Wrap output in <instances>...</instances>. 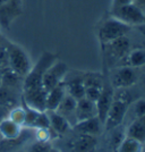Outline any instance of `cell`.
<instances>
[{
	"instance_id": "cell-1",
	"label": "cell",
	"mask_w": 145,
	"mask_h": 152,
	"mask_svg": "<svg viewBox=\"0 0 145 152\" xmlns=\"http://www.w3.org/2000/svg\"><path fill=\"white\" fill-rule=\"evenodd\" d=\"M56 60H57V56L55 53H52L50 51H44L40 56L36 64L32 67L30 72L24 77L23 91L43 88L42 86V78H43L44 73Z\"/></svg>"
},
{
	"instance_id": "cell-2",
	"label": "cell",
	"mask_w": 145,
	"mask_h": 152,
	"mask_svg": "<svg viewBox=\"0 0 145 152\" xmlns=\"http://www.w3.org/2000/svg\"><path fill=\"white\" fill-rule=\"evenodd\" d=\"M125 90L126 89H122L124 92H120L119 96H114V102L103 123V127L106 131H112L114 128H118L126 117L130 104V96L127 92H125Z\"/></svg>"
},
{
	"instance_id": "cell-3",
	"label": "cell",
	"mask_w": 145,
	"mask_h": 152,
	"mask_svg": "<svg viewBox=\"0 0 145 152\" xmlns=\"http://www.w3.org/2000/svg\"><path fill=\"white\" fill-rule=\"evenodd\" d=\"M130 28H132L130 26L110 16L104 22H102L99 27V31H98L99 41L101 42L102 45H106L114 40L127 35V33L130 31Z\"/></svg>"
},
{
	"instance_id": "cell-4",
	"label": "cell",
	"mask_w": 145,
	"mask_h": 152,
	"mask_svg": "<svg viewBox=\"0 0 145 152\" xmlns=\"http://www.w3.org/2000/svg\"><path fill=\"white\" fill-rule=\"evenodd\" d=\"M7 50H8L9 68L19 76L25 77L26 74L32 68L31 59L26 53V51L20 45L10 41H8L7 43Z\"/></svg>"
},
{
	"instance_id": "cell-5",
	"label": "cell",
	"mask_w": 145,
	"mask_h": 152,
	"mask_svg": "<svg viewBox=\"0 0 145 152\" xmlns=\"http://www.w3.org/2000/svg\"><path fill=\"white\" fill-rule=\"evenodd\" d=\"M111 16L128 26H136L145 23V12L136 4L130 2L110 9Z\"/></svg>"
},
{
	"instance_id": "cell-6",
	"label": "cell",
	"mask_w": 145,
	"mask_h": 152,
	"mask_svg": "<svg viewBox=\"0 0 145 152\" xmlns=\"http://www.w3.org/2000/svg\"><path fill=\"white\" fill-rule=\"evenodd\" d=\"M68 74V66L63 61L56 60L44 73L42 78V86L48 92L58 84L63 83Z\"/></svg>"
},
{
	"instance_id": "cell-7",
	"label": "cell",
	"mask_w": 145,
	"mask_h": 152,
	"mask_svg": "<svg viewBox=\"0 0 145 152\" xmlns=\"http://www.w3.org/2000/svg\"><path fill=\"white\" fill-rule=\"evenodd\" d=\"M23 13L22 0H0V26L9 28L12 23Z\"/></svg>"
},
{
	"instance_id": "cell-8",
	"label": "cell",
	"mask_w": 145,
	"mask_h": 152,
	"mask_svg": "<svg viewBox=\"0 0 145 152\" xmlns=\"http://www.w3.org/2000/svg\"><path fill=\"white\" fill-rule=\"evenodd\" d=\"M138 80V75L135 68L128 66H121L114 72L111 77V85L116 90L119 89H129L135 85Z\"/></svg>"
},
{
	"instance_id": "cell-9",
	"label": "cell",
	"mask_w": 145,
	"mask_h": 152,
	"mask_svg": "<svg viewBox=\"0 0 145 152\" xmlns=\"http://www.w3.org/2000/svg\"><path fill=\"white\" fill-rule=\"evenodd\" d=\"M114 89L112 88L110 81H108L107 78H104V83L102 86L101 93L99 95L98 100L95 101L96 106V111H98V117L101 121V123H104V119L107 117V114L109 109L111 107L112 102H114Z\"/></svg>"
},
{
	"instance_id": "cell-10",
	"label": "cell",
	"mask_w": 145,
	"mask_h": 152,
	"mask_svg": "<svg viewBox=\"0 0 145 152\" xmlns=\"http://www.w3.org/2000/svg\"><path fill=\"white\" fill-rule=\"evenodd\" d=\"M45 99L47 91L43 88H38L23 91L20 101L32 109H35L38 111H45Z\"/></svg>"
},
{
	"instance_id": "cell-11",
	"label": "cell",
	"mask_w": 145,
	"mask_h": 152,
	"mask_svg": "<svg viewBox=\"0 0 145 152\" xmlns=\"http://www.w3.org/2000/svg\"><path fill=\"white\" fill-rule=\"evenodd\" d=\"M96 143V136L78 134L76 137L69 141L68 149L70 152H94Z\"/></svg>"
},
{
	"instance_id": "cell-12",
	"label": "cell",
	"mask_w": 145,
	"mask_h": 152,
	"mask_svg": "<svg viewBox=\"0 0 145 152\" xmlns=\"http://www.w3.org/2000/svg\"><path fill=\"white\" fill-rule=\"evenodd\" d=\"M73 128L78 134H86V135L98 136L99 134H101L102 129H103V124L99 119V117L95 116V117L88 118L85 121H77L73 126Z\"/></svg>"
},
{
	"instance_id": "cell-13",
	"label": "cell",
	"mask_w": 145,
	"mask_h": 152,
	"mask_svg": "<svg viewBox=\"0 0 145 152\" xmlns=\"http://www.w3.org/2000/svg\"><path fill=\"white\" fill-rule=\"evenodd\" d=\"M66 94L67 92L63 82L58 84L53 89L49 90L47 92V99H45V111H56V109L61 103Z\"/></svg>"
},
{
	"instance_id": "cell-14",
	"label": "cell",
	"mask_w": 145,
	"mask_h": 152,
	"mask_svg": "<svg viewBox=\"0 0 145 152\" xmlns=\"http://www.w3.org/2000/svg\"><path fill=\"white\" fill-rule=\"evenodd\" d=\"M76 121H81L98 116L95 102L86 99L85 96L76 101Z\"/></svg>"
},
{
	"instance_id": "cell-15",
	"label": "cell",
	"mask_w": 145,
	"mask_h": 152,
	"mask_svg": "<svg viewBox=\"0 0 145 152\" xmlns=\"http://www.w3.org/2000/svg\"><path fill=\"white\" fill-rule=\"evenodd\" d=\"M76 101L77 100H75L73 96H70L69 94H66L65 98L63 99L61 103L56 109V111H57L58 114L61 115L63 117H65L68 121V123L71 125V127L77 123V121H76V115H75Z\"/></svg>"
},
{
	"instance_id": "cell-16",
	"label": "cell",
	"mask_w": 145,
	"mask_h": 152,
	"mask_svg": "<svg viewBox=\"0 0 145 152\" xmlns=\"http://www.w3.org/2000/svg\"><path fill=\"white\" fill-rule=\"evenodd\" d=\"M20 99H22V91L0 84V104L12 109L20 104Z\"/></svg>"
},
{
	"instance_id": "cell-17",
	"label": "cell",
	"mask_w": 145,
	"mask_h": 152,
	"mask_svg": "<svg viewBox=\"0 0 145 152\" xmlns=\"http://www.w3.org/2000/svg\"><path fill=\"white\" fill-rule=\"evenodd\" d=\"M106 47L116 59L122 60L128 53V51L130 50V41L127 38V35H125V37H121L117 40L111 41L110 43L106 45Z\"/></svg>"
},
{
	"instance_id": "cell-18",
	"label": "cell",
	"mask_w": 145,
	"mask_h": 152,
	"mask_svg": "<svg viewBox=\"0 0 145 152\" xmlns=\"http://www.w3.org/2000/svg\"><path fill=\"white\" fill-rule=\"evenodd\" d=\"M65 88L67 94L73 96L75 100H79L85 96V86H84V80L83 76L74 77L71 80H66L63 81Z\"/></svg>"
},
{
	"instance_id": "cell-19",
	"label": "cell",
	"mask_w": 145,
	"mask_h": 152,
	"mask_svg": "<svg viewBox=\"0 0 145 152\" xmlns=\"http://www.w3.org/2000/svg\"><path fill=\"white\" fill-rule=\"evenodd\" d=\"M49 116V121H50V128L52 132L57 133L58 135H63L70 129V125L68 121L63 117L61 115H59L57 111H47Z\"/></svg>"
},
{
	"instance_id": "cell-20",
	"label": "cell",
	"mask_w": 145,
	"mask_h": 152,
	"mask_svg": "<svg viewBox=\"0 0 145 152\" xmlns=\"http://www.w3.org/2000/svg\"><path fill=\"white\" fill-rule=\"evenodd\" d=\"M0 77H1V85H5L8 88H12L15 90H19L23 92V80L24 77L19 76L16 74L14 70L10 68H6V69L0 72Z\"/></svg>"
},
{
	"instance_id": "cell-21",
	"label": "cell",
	"mask_w": 145,
	"mask_h": 152,
	"mask_svg": "<svg viewBox=\"0 0 145 152\" xmlns=\"http://www.w3.org/2000/svg\"><path fill=\"white\" fill-rule=\"evenodd\" d=\"M122 66H128L132 68H138L145 66V49L136 48L129 50L122 59Z\"/></svg>"
},
{
	"instance_id": "cell-22",
	"label": "cell",
	"mask_w": 145,
	"mask_h": 152,
	"mask_svg": "<svg viewBox=\"0 0 145 152\" xmlns=\"http://www.w3.org/2000/svg\"><path fill=\"white\" fill-rule=\"evenodd\" d=\"M126 135L129 137L137 140L142 142L143 144L145 143V116L139 117L134 119L132 124L128 126L126 131Z\"/></svg>"
},
{
	"instance_id": "cell-23",
	"label": "cell",
	"mask_w": 145,
	"mask_h": 152,
	"mask_svg": "<svg viewBox=\"0 0 145 152\" xmlns=\"http://www.w3.org/2000/svg\"><path fill=\"white\" fill-rule=\"evenodd\" d=\"M23 132V127L15 124L9 118H6L2 121H0V134L2 139L13 140L18 137Z\"/></svg>"
},
{
	"instance_id": "cell-24",
	"label": "cell",
	"mask_w": 145,
	"mask_h": 152,
	"mask_svg": "<svg viewBox=\"0 0 145 152\" xmlns=\"http://www.w3.org/2000/svg\"><path fill=\"white\" fill-rule=\"evenodd\" d=\"M26 139L27 137L25 136V133H23V132L16 139H13V140L2 139L0 141V152H13L15 150H17L22 144H24Z\"/></svg>"
},
{
	"instance_id": "cell-25",
	"label": "cell",
	"mask_w": 145,
	"mask_h": 152,
	"mask_svg": "<svg viewBox=\"0 0 145 152\" xmlns=\"http://www.w3.org/2000/svg\"><path fill=\"white\" fill-rule=\"evenodd\" d=\"M118 152H143V143L126 135L118 146Z\"/></svg>"
},
{
	"instance_id": "cell-26",
	"label": "cell",
	"mask_w": 145,
	"mask_h": 152,
	"mask_svg": "<svg viewBox=\"0 0 145 152\" xmlns=\"http://www.w3.org/2000/svg\"><path fill=\"white\" fill-rule=\"evenodd\" d=\"M8 118L12 121H14L15 124L24 127V124H25V109L24 107L22 104H19V106L12 108L9 111V115H8Z\"/></svg>"
},
{
	"instance_id": "cell-27",
	"label": "cell",
	"mask_w": 145,
	"mask_h": 152,
	"mask_svg": "<svg viewBox=\"0 0 145 152\" xmlns=\"http://www.w3.org/2000/svg\"><path fill=\"white\" fill-rule=\"evenodd\" d=\"M9 40L7 38L0 41V72L6 68H9V60H8V50H7V43Z\"/></svg>"
},
{
	"instance_id": "cell-28",
	"label": "cell",
	"mask_w": 145,
	"mask_h": 152,
	"mask_svg": "<svg viewBox=\"0 0 145 152\" xmlns=\"http://www.w3.org/2000/svg\"><path fill=\"white\" fill-rule=\"evenodd\" d=\"M33 128H50V121H49V116L47 111H40L38 115L35 123L33 125Z\"/></svg>"
},
{
	"instance_id": "cell-29",
	"label": "cell",
	"mask_w": 145,
	"mask_h": 152,
	"mask_svg": "<svg viewBox=\"0 0 145 152\" xmlns=\"http://www.w3.org/2000/svg\"><path fill=\"white\" fill-rule=\"evenodd\" d=\"M132 113L136 118H139V117H143L145 116V99H138L137 101H135L132 104Z\"/></svg>"
},
{
	"instance_id": "cell-30",
	"label": "cell",
	"mask_w": 145,
	"mask_h": 152,
	"mask_svg": "<svg viewBox=\"0 0 145 152\" xmlns=\"http://www.w3.org/2000/svg\"><path fill=\"white\" fill-rule=\"evenodd\" d=\"M51 148H52V145H51L50 142L35 141L27 149V152H49V150H50Z\"/></svg>"
},
{
	"instance_id": "cell-31",
	"label": "cell",
	"mask_w": 145,
	"mask_h": 152,
	"mask_svg": "<svg viewBox=\"0 0 145 152\" xmlns=\"http://www.w3.org/2000/svg\"><path fill=\"white\" fill-rule=\"evenodd\" d=\"M52 137L51 128H36L35 129V140L41 142H50Z\"/></svg>"
},
{
	"instance_id": "cell-32",
	"label": "cell",
	"mask_w": 145,
	"mask_h": 152,
	"mask_svg": "<svg viewBox=\"0 0 145 152\" xmlns=\"http://www.w3.org/2000/svg\"><path fill=\"white\" fill-rule=\"evenodd\" d=\"M9 111H10V109H9V108H7L6 106L0 104V121H2L4 119L8 118Z\"/></svg>"
},
{
	"instance_id": "cell-33",
	"label": "cell",
	"mask_w": 145,
	"mask_h": 152,
	"mask_svg": "<svg viewBox=\"0 0 145 152\" xmlns=\"http://www.w3.org/2000/svg\"><path fill=\"white\" fill-rule=\"evenodd\" d=\"M134 0H112V5H111V8H114V7L118 6H122V5H127V4H130Z\"/></svg>"
},
{
	"instance_id": "cell-34",
	"label": "cell",
	"mask_w": 145,
	"mask_h": 152,
	"mask_svg": "<svg viewBox=\"0 0 145 152\" xmlns=\"http://www.w3.org/2000/svg\"><path fill=\"white\" fill-rule=\"evenodd\" d=\"M133 2L136 4L138 7H141V8L145 12V0H134Z\"/></svg>"
},
{
	"instance_id": "cell-35",
	"label": "cell",
	"mask_w": 145,
	"mask_h": 152,
	"mask_svg": "<svg viewBox=\"0 0 145 152\" xmlns=\"http://www.w3.org/2000/svg\"><path fill=\"white\" fill-rule=\"evenodd\" d=\"M136 28L138 30V32L143 35L145 38V23H143V24H139V25L136 26Z\"/></svg>"
},
{
	"instance_id": "cell-36",
	"label": "cell",
	"mask_w": 145,
	"mask_h": 152,
	"mask_svg": "<svg viewBox=\"0 0 145 152\" xmlns=\"http://www.w3.org/2000/svg\"><path fill=\"white\" fill-rule=\"evenodd\" d=\"M49 152H60V151H59L58 149H56V148H53V146H52L50 150H49Z\"/></svg>"
},
{
	"instance_id": "cell-37",
	"label": "cell",
	"mask_w": 145,
	"mask_h": 152,
	"mask_svg": "<svg viewBox=\"0 0 145 152\" xmlns=\"http://www.w3.org/2000/svg\"><path fill=\"white\" fill-rule=\"evenodd\" d=\"M5 39H6V37H5V35H2V34L0 33V41H2V40H5Z\"/></svg>"
},
{
	"instance_id": "cell-38",
	"label": "cell",
	"mask_w": 145,
	"mask_h": 152,
	"mask_svg": "<svg viewBox=\"0 0 145 152\" xmlns=\"http://www.w3.org/2000/svg\"><path fill=\"white\" fill-rule=\"evenodd\" d=\"M1 140H2V136H1V134H0V141H1Z\"/></svg>"
},
{
	"instance_id": "cell-39",
	"label": "cell",
	"mask_w": 145,
	"mask_h": 152,
	"mask_svg": "<svg viewBox=\"0 0 145 152\" xmlns=\"http://www.w3.org/2000/svg\"><path fill=\"white\" fill-rule=\"evenodd\" d=\"M0 84H1V77H0Z\"/></svg>"
}]
</instances>
